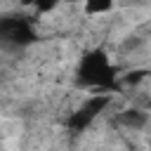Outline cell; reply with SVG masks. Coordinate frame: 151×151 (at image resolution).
Returning <instances> with one entry per match:
<instances>
[{
	"instance_id": "5",
	"label": "cell",
	"mask_w": 151,
	"mask_h": 151,
	"mask_svg": "<svg viewBox=\"0 0 151 151\" xmlns=\"http://www.w3.org/2000/svg\"><path fill=\"white\" fill-rule=\"evenodd\" d=\"M54 5H57V0H35V7H38L40 12H50Z\"/></svg>"
},
{
	"instance_id": "4",
	"label": "cell",
	"mask_w": 151,
	"mask_h": 151,
	"mask_svg": "<svg viewBox=\"0 0 151 151\" xmlns=\"http://www.w3.org/2000/svg\"><path fill=\"white\" fill-rule=\"evenodd\" d=\"M113 7V0H85V12L87 14H104Z\"/></svg>"
},
{
	"instance_id": "1",
	"label": "cell",
	"mask_w": 151,
	"mask_h": 151,
	"mask_svg": "<svg viewBox=\"0 0 151 151\" xmlns=\"http://www.w3.org/2000/svg\"><path fill=\"white\" fill-rule=\"evenodd\" d=\"M78 80L83 85H90V87L109 90L116 83V68L111 66L109 57L101 50H94V52L83 57V61L78 66Z\"/></svg>"
},
{
	"instance_id": "3",
	"label": "cell",
	"mask_w": 151,
	"mask_h": 151,
	"mask_svg": "<svg viewBox=\"0 0 151 151\" xmlns=\"http://www.w3.org/2000/svg\"><path fill=\"white\" fill-rule=\"evenodd\" d=\"M120 123H123V125H127V127H142V125L146 123V116H144L142 111H134V109H130V111H123V116H120Z\"/></svg>"
},
{
	"instance_id": "2",
	"label": "cell",
	"mask_w": 151,
	"mask_h": 151,
	"mask_svg": "<svg viewBox=\"0 0 151 151\" xmlns=\"http://www.w3.org/2000/svg\"><path fill=\"white\" fill-rule=\"evenodd\" d=\"M33 38L35 33L24 17H0V42L21 47V45L33 42Z\"/></svg>"
},
{
	"instance_id": "6",
	"label": "cell",
	"mask_w": 151,
	"mask_h": 151,
	"mask_svg": "<svg viewBox=\"0 0 151 151\" xmlns=\"http://www.w3.org/2000/svg\"><path fill=\"white\" fill-rule=\"evenodd\" d=\"M57 2H59V0H57ZM61 2H76V0H61Z\"/></svg>"
}]
</instances>
